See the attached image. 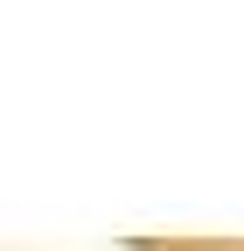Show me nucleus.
<instances>
[]
</instances>
